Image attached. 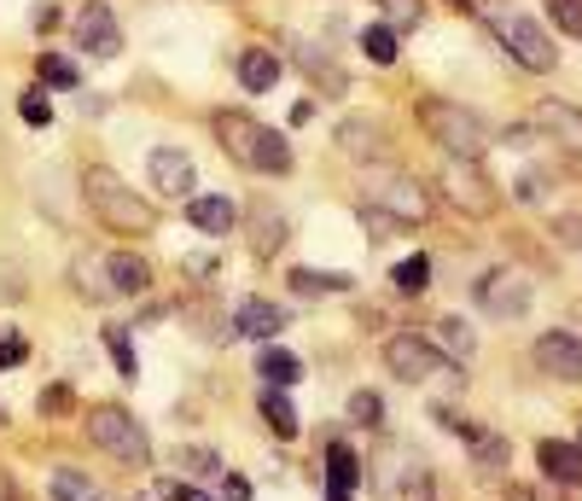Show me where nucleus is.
I'll return each mask as SVG.
<instances>
[{"instance_id": "nucleus-18", "label": "nucleus", "mask_w": 582, "mask_h": 501, "mask_svg": "<svg viewBox=\"0 0 582 501\" xmlns=\"http://www.w3.org/2000/svg\"><path fill=\"white\" fill-rule=\"evenodd\" d=\"M291 59L303 64V76H310L315 88H327V94H344V88H350V76L338 71V59H332V53H320L315 41H298V47H291Z\"/></svg>"}, {"instance_id": "nucleus-32", "label": "nucleus", "mask_w": 582, "mask_h": 501, "mask_svg": "<svg viewBox=\"0 0 582 501\" xmlns=\"http://www.w3.org/2000/svg\"><path fill=\"white\" fill-rule=\"evenodd\" d=\"M379 12L390 19V29H420L425 24V0H379Z\"/></svg>"}, {"instance_id": "nucleus-45", "label": "nucleus", "mask_w": 582, "mask_h": 501, "mask_svg": "<svg viewBox=\"0 0 582 501\" xmlns=\"http://www.w3.org/2000/svg\"><path fill=\"white\" fill-rule=\"evenodd\" d=\"M0 501H24L19 484H12V473H0Z\"/></svg>"}, {"instance_id": "nucleus-38", "label": "nucleus", "mask_w": 582, "mask_h": 501, "mask_svg": "<svg viewBox=\"0 0 582 501\" xmlns=\"http://www.w3.org/2000/svg\"><path fill=\"white\" fill-rule=\"evenodd\" d=\"M379 414H385V403H379L373 391H355V396H350V420H355V426H379Z\"/></svg>"}, {"instance_id": "nucleus-39", "label": "nucleus", "mask_w": 582, "mask_h": 501, "mask_svg": "<svg viewBox=\"0 0 582 501\" xmlns=\"http://www.w3.org/2000/svg\"><path fill=\"white\" fill-rule=\"evenodd\" d=\"M29 362V339L24 332H0V367H24Z\"/></svg>"}, {"instance_id": "nucleus-26", "label": "nucleus", "mask_w": 582, "mask_h": 501, "mask_svg": "<svg viewBox=\"0 0 582 501\" xmlns=\"http://www.w3.org/2000/svg\"><path fill=\"white\" fill-rule=\"evenodd\" d=\"M390 280H397V292L420 297L425 286H432V257H425V250H414V257H402L397 269H390Z\"/></svg>"}, {"instance_id": "nucleus-3", "label": "nucleus", "mask_w": 582, "mask_h": 501, "mask_svg": "<svg viewBox=\"0 0 582 501\" xmlns=\"http://www.w3.org/2000/svg\"><path fill=\"white\" fill-rule=\"evenodd\" d=\"M414 111H420L425 135L449 146V158H466V163H477V158L489 152V123H484L477 111L454 106V99H420Z\"/></svg>"}, {"instance_id": "nucleus-7", "label": "nucleus", "mask_w": 582, "mask_h": 501, "mask_svg": "<svg viewBox=\"0 0 582 501\" xmlns=\"http://www.w3.org/2000/svg\"><path fill=\"white\" fill-rule=\"evenodd\" d=\"M367 198H373V210L397 216V222H425V216H432V193H425L414 175L379 170V175L367 181Z\"/></svg>"}, {"instance_id": "nucleus-29", "label": "nucleus", "mask_w": 582, "mask_h": 501, "mask_svg": "<svg viewBox=\"0 0 582 501\" xmlns=\"http://www.w3.org/2000/svg\"><path fill=\"white\" fill-rule=\"evenodd\" d=\"M460 438L472 443V455L484 461V466H501V461L512 455V443H507V438H495V431H484V426H460Z\"/></svg>"}, {"instance_id": "nucleus-23", "label": "nucleus", "mask_w": 582, "mask_h": 501, "mask_svg": "<svg viewBox=\"0 0 582 501\" xmlns=\"http://www.w3.org/2000/svg\"><path fill=\"white\" fill-rule=\"evenodd\" d=\"M286 216L280 210H274V205H256L251 210V250H256V257H274V250H280L286 245Z\"/></svg>"}, {"instance_id": "nucleus-6", "label": "nucleus", "mask_w": 582, "mask_h": 501, "mask_svg": "<svg viewBox=\"0 0 582 501\" xmlns=\"http://www.w3.org/2000/svg\"><path fill=\"white\" fill-rule=\"evenodd\" d=\"M489 24H495V36H501V47L512 53V64H524V71H554L559 53H554V41H547V29L536 19H524L519 7H489Z\"/></svg>"}, {"instance_id": "nucleus-14", "label": "nucleus", "mask_w": 582, "mask_h": 501, "mask_svg": "<svg viewBox=\"0 0 582 501\" xmlns=\"http://www.w3.org/2000/svg\"><path fill=\"white\" fill-rule=\"evenodd\" d=\"M291 315L280 304H268V297H251V304H239L233 309V332L239 339H280Z\"/></svg>"}, {"instance_id": "nucleus-27", "label": "nucleus", "mask_w": 582, "mask_h": 501, "mask_svg": "<svg viewBox=\"0 0 582 501\" xmlns=\"http://www.w3.org/2000/svg\"><path fill=\"white\" fill-rule=\"evenodd\" d=\"M350 274H320V269H291V292L298 297H320V292H350Z\"/></svg>"}, {"instance_id": "nucleus-42", "label": "nucleus", "mask_w": 582, "mask_h": 501, "mask_svg": "<svg viewBox=\"0 0 582 501\" xmlns=\"http://www.w3.org/2000/svg\"><path fill=\"white\" fill-rule=\"evenodd\" d=\"M221 501H251V478L228 473V478H221Z\"/></svg>"}, {"instance_id": "nucleus-47", "label": "nucleus", "mask_w": 582, "mask_h": 501, "mask_svg": "<svg viewBox=\"0 0 582 501\" xmlns=\"http://www.w3.org/2000/svg\"><path fill=\"white\" fill-rule=\"evenodd\" d=\"M0 426H7V403H0Z\"/></svg>"}, {"instance_id": "nucleus-49", "label": "nucleus", "mask_w": 582, "mask_h": 501, "mask_svg": "<svg viewBox=\"0 0 582 501\" xmlns=\"http://www.w3.org/2000/svg\"><path fill=\"white\" fill-rule=\"evenodd\" d=\"M454 7H460V0H454Z\"/></svg>"}, {"instance_id": "nucleus-48", "label": "nucleus", "mask_w": 582, "mask_h": 501, "mask_svg": "<svg viewBox=\"0 0 582 501\" xmlns=\"http://www.w3.org/2000/svg\"><path fill=\"white\" fill-rule=\"evenodd\" d=\"M327 501H350V496H327Z\"/></svg>"}, {"instance_id": "nucleus-1", "label": "nucleus", "mask_w": 582, "mask_h": 501, "mask_svg": "<svg viewBox=\"0 0 582 501\" xmlns=\"http://www.w3.org/2000/svg\"><path fill=\"white\" fill-rule=\"evenodd\" d=\"M216 140L228 146L233 163H245L256 175H291V140L245 111H216Z\"/></svg>"}, {"instance_id": "nucleus-24", "label": "nucleus", "mask_w": 582, "mask_h": 501, "mask_svg": "<svg viewBox=\"0 0 582 501\" xmlns=\"http://www.w3.org/2000/svg\"><path fill=\"white\" fill-rule=\"evenodd\" d=\"M327 484H332V496H350L362 484V461H355L350 443H327Z\"/></svg>"}, {"instance_id": "nucleus-34", "label": "nucleus", "mask_w": 582, "mask_h": 501, "mask_svg": "<svg viewBox=\"0 0 582 501\" xmlns=\"http://www.w3.org/2000/svg\"><path fill=\"white\" fill-rule=\"evenodd\" d=\"M106 344H111V362H117V374L134 379L141 374V362H134V344H129V327H106Z\"/></svg>"}, {"instance_id": "nucleus-44", "label": "nucleus", "mask_w": 582, "mask_h": 501, "mask_svg": "<svg viewBox=\"0 0 582 501\" xmlns=\"http://www.w3.org/2000/svg\"><path fill=\"white\" fill-rule=\"evenodd\" d=\"M169 501H216V496H204L198 484H175V490H169Z\"/></svg>"}, {"instance_id": "nucleus-50", "label": "nucleus", "mask_w": 582, "mask_h": 501, "mask_svg": "<svg viewBox=\"0 0 582 501\" xmlns=\"http://www.w3.org/2000/svg\"><path fill=\"white\" fill-rule=\"evenodd\" d=\"M577 315H582V309H577Z\"/></svg>"}, {"instance_id": "nucleus-43", "label": "nucleus", "mask_w": 582, "mask_h": 501, "mask_svg": "<svg viewBox=\"0 0 582 501\" xmlns=\"http://www.w3.org/2000/svg\"><path fill=\"white\" fill-rule=\"evenodd\" d=\"M76 286L88 292L94 304H99V297H106V280H99V274H88V262H76Z\"/></svg>"}, {"instance_id": "nucleus-16", "label": "nucleus", "mask_w": 582, "mask_h": 501, "mask_svg": "<svg viewBox=\"0 0 582 501\" xmlns=\"http://www.w3.org/2000/svg\"><path fill=\"white\" fill-rule=\"evenodd\" d=\"M186 222H193L198 233H233L239 205L228 193H193V198H186Z\"/></svg>"}, {"instance_id": "nucleus-30", "label": "nucleus", "mask_w": 582, "mask_h": 501, "mask_svg": "<svg viewBox=\"0 0 582 501\" xmlns=\"http://www.w3.org/2000/svg\"><path fill=\"white\" fill-rule=\"evenodd\" d=\"M362 53L373 64H397V29H390V24H367L362 29Z\"/></svg>"}, {"instance_id": "nucleus-4", "label": "nucleus", "mask_w": 582, "mask_h": 501, "mask_svg": "<svg viewBox=\"0 0 582 501\" xmlns=\"http://www.w3.org/2000/svg\"><path fill=\"white\" fill-rule=\"evenodd\" d=\"M373 496L379 501H437L432 466L420 461V449H402V443L379 449V461H373Z\"/></svg>"}, {"instance_id": "nucleus-33", "label": "nucleus", "mask_w": 582, "mask_h": 501, "mask_svg": "<svg viewBox=\"0 0 582 501\" xmlns=\"http://www.w3.org/2000/svg\"><path fill=\"white\" fill-rule=\"evenodd\" d=\"M41 88H76V64L64 59V53H41Z\"/></svg>"}, {"instance_id": "nucleus-8", "label": "nucleus", "mask_w": 582, "mask_h": 501, "mask_svg": "<svg viewBox=\"0 0 582 501\" xmlns=\"http://www.w3.org/2000/svg\"><path fill=\"white\" fill-rule=\"evenodd\" d=\"M385 367L402 379V386H425V379L442 367V350L432 339H420V332H397V339L385 344Z\"/></svg>"}, {"instance_id": "nucleus-20", "label": "nucleus", "mask_w": 582, "mask_h": 501, "mask_svg": "<svg viewBox=\"0 0 582 501\" xmlns=\"http://www.w3.org/2000/svg\"><path fill=\"white\" fill-rule=\"evenodd\" d=\"M338 146L355 158V163H373V158H390V140H385V129H373V123H350L338 129Z\"/></svg>"}, {"instance_id": "nucleus-12", "label": "nucleus", "mask_w": 582, "mask_h": 501, "mask_svg": "<svg viewBox=\"0 0 582 501\" xmlns=\"http://www.w3.org/2000/svg\"><path fill=\"white\" fill-rule=\"evenodd\" d=\"M146 170H151V187L169 193V198H193V187H198V170L181 146H158V152L146 158Z\"/></svg>"}, {"instance_id": "nucleus-36", "label": "nucleus", "mask_w": 582, "mask_h": 501, "mask_svg": "<svg viewBox=\"0 0 582 501\" xmlns=\"http://www.w3.org/2000/svg\"><path fill=\"white\" fill-rule=\"evenodd\" d=\"M19 111H24L29 129H47V123H53V99H47V88H29V94L19 99Z\"/></svg>"}, {"instance_id": "nucleus-19", "label": "nucleus", "mask_w": 582, "mask_h": 501, "mask_svg": "<svg viewBox=\"0 0 582 501\" xmlns=\"http://www.w3.org/2000/svg\"><path fill=\"white\" fill-rule=\"evenodd\" d=\"M536 461H542V473L554 478V484H582V443L547 438V443L536 449Z\"/></svg>"}, {"instance_id": "nucleus-40", "label": "nucleus", "mask_w": 582, "mask_h": 501, "mask_svg": "<svg viewBox=\"0 0 582 501\" xmlns=\"http://www.w3.org/2000/svg\"><path fill=\"white\" fill-rule=\"evenodd\" d=\"M175 466H181V473H216V455H210V449H175Z\"/></svg>"}, {"instance_id": "nucleus-31", "label": "nucleus", "mask_w": 582, "mask_h": 501, "mask_svg": "<svg viewBox=\"0 0 582 501\" xmlns=\"http://www.w3.org/2000/svg\"><path fill=\"white\" fill-rule=\"evenodd\" d=\"M53 501H99V490L82 473H71V466H59L53 473Z\"/></svg>"}, {"instance_id": "nucleus-5", "label": "nucleus", "mask_w": 582, "mask_h": 501, "mask_svg": "<svg viewBox=\"0 0 582 501\" xmlns=\"http://www.w3.org/2000/svg\"><path fill=\"white\" fill-rule=\"evenodd\" d=\"M88 438H94V449H106L117 466H146V455H151L146 426L134 420L123 403H99V408H88Z\"/></svg>"}, {"instance_id": "nucleus-25", "label": "nucleus", "mask_w": 582, "mask_h": 501, "mask_svg": "<svg viewBox=\"0 0 582 501\" xmlns=\"http://www.w3.org/2000/svg\"><path fill=\"white\" fill-rule=\"evenodd\" d=\"M263 420H268V431H274V438H280V443H291V438H298V408H291V396L286 391H263Z\"/></svg>"}, {"instance_id": "nucleus-37", "label": "nucleus", "mask_w": 582, "mask_h": 501, "mask_svg": "<svg viewBox=\"0 0 582 501\" xmlns=\"http://www.w3.org/2000/svg\"><path fill=\"white\" fill-rule=\"evenodd\" d=\"M36 408H41V420H64L71 414V386H47L36 396Z\"/></svg>"}, {"instance_id": "nucleus-21", "label": "nucleus", "mask_w": 582, "mask_h": 501, "mask_svg": "<svg viewBox=\"0 0 582 501\" xmlns=\"http://www.w3.org/2000/svg\"><path fill=\"white\" fill-rule=\"evenodd\" d=\"M106 280H111V292L141 297L151 286V269H146V257H134V250H117V257L106 262Z\"/></svg>"}, {"instance_id": "nucleus-28", "label": "nucleus", "mask_w": 582, "mask_h": 501, "mask_svg": "<svg viewBox=\"0 0 582 501\" xmlns=\"http://www.w3.org/2000/svg\"><path fill=\"white\" fill-rule=\"evenodd\" d=\"M437 339H442L437 350H442V356H454V362H466V356H472V344H477V339H472V327L460 321V315H442V321H437Z\"/></svg>"}, {"instance_id": "nucleus-13", "label": "nucleus", "mask_w": 582, "mask_h": 501, "mask_svg": "<svg viewBox=\"0 0 582 501\" xmlns=\"http://www.w3.org/2000/svg\"><path fill=\"white\" fill-rule=\"evenodd\" d=\"M536 362H542V374H554V379H582V339L577 332H542Z\"/></svg>"}, {"instance_id": "nucleus-9", "label": "nucleus", "mask_w": 582, "mask_h": 501, "mask_svg": "<svg viewBox=\"0 0 582 501\" xmlns=\"http://www.w3.org/2000/svg\"><path fill=\"white\" fill-rule=\"evenodd\" d=\"M477 309H484L489 321H519L530 309V280L512 274V269H489L477 280Z\"/></svg>"}, {"instance_id": "nucleus-10", "label": "nucleus", "mask_w": 582, "mask_h": 501, "mask_svg": "<svg viewBox=\"0 0 582 501\" xmlns=\"http://www.w3.org/2000/svg\"><path fill=\"white\" fill-rule=\"evenodd\" d=\"M71 29H76V47L88 59H117V53H123V29H117L106 0H88V7L71 19Z\"/></svg>"}, {"instance_id": "nucleus-41", "label": "nucleus", "mask_w": 582, "mask_h": 501, "mask_svg": "<svg viewBox=\"0 0 582 501\" xmlns=\"http://www.w3.org/2000/svg\"><path fill=\"white\" fill-rule=\"evenodd\" d=\"M29 24H36L41 36H47V29H59V24H64V12L53 7V0H36V12H29Z\"/></svg>"}, {"instance_id": "nucleus-15", "label": "nucleus", "mask_w": 582, "mask_h": 501, "mask_svg": "<svg viewBox=\"0 0 582 501\" xmlns=\"http://www.w3.org/2000/svg\"><path fill=\"white\" fill-rule=\"evenodd\" d=\"M233 71H239V88L245 94H268V88H280L286 64H280V53H268V47H245Z\"/></svg>"}, {"instance_id": "nucleus-46", "label": "nucleus", "mask_w": 582, "mask_h": 501, "mask_svg": "<svg viewBox=\"0 0 582 501\" xmlns=\"http://www.w3.org/2000/svg\"><path fill=\"white\" fill-rule=\"evenodd\" d=\"M559 240H571V245H582V222H559Z\"/></svg>"}, {"instance_id": "nucleus-11", "label": "nucleus", "mask_w": 582, "mask_h": 501, "mask_svg": "<svg viewBox=\"0 0 582 501\" xmlns=\"http://www.w3.org/2000/svg\"><path fill=\"white\" fill-rule=\"evenodd\" d=\"M442 187H449V198H454L460 210H472V216H489V210H495L489 181L477 175V163H466V158H449V163H442Z\"/></svg>"}, {"instance_id": "nucleus-2", "label": "nucleus", "mask_w": 582, "mask_h": 501, "mask_svg": "<svg viewBox=\"0 0 582 501\" xmlns=\"http://www.w3.org/2000/svg\"><path fill=\"white\" fill-rule=\"evenodd\" d=\"M82 198H88V210H94L99 228L123 233V240L151 233V205H141V193H134L117 170H88V175H82Z\"/></svg>"}, {"instance_id": "nucleus-17", "label": "nucleus", "mask_w": 582, "mask_h": 501, "mask_svg": "<svg viewBox=\"0 0 582 501\" xmlns=\"http://www.w3.org/2000/svg\"><path fill=\"white\" fill-rule=\"evenodd\" d=\"M536 123L547 129V135H554L565 152H577L582 158V111L577 106H559V99H542L536 106Z\"/></svg>"}, {"instance_id": "nucleus-22", "label": "nucleus", "mask_w": 582, "mask_h": 501, "mask_svg": "<svg viewBox=\"0 0 582 501\" xmlns=\"http://www.w3.org/2000/svg\"><path fill=\"white\" fill-rule=\"evenodd\" d=\"M256 374H263L274 391H291V386L303 379V362L291 356L286 344H263V356H256Z\"/></svg>"}, {"instance_id": "nucleus-35", "label": "nucleus", "mask_w": 582, "mask_h": 501, "mask_svg": "<svg viewBox=\"0 0 582 501\" xmlns=\"http://www.w3.org/2000/svg\"><path fill=\"white\" fill-rule=\"evenodd\" d=\"M542 7H547V19H554L565 36L582 41V0H542Z\"/></svg>"}]
</instances>
